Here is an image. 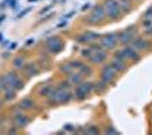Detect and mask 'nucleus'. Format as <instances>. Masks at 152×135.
I'll list each match as a JSON object with an SVG mask.
<instances>
[{"label": "nucleus", "instance_id": "obj_16", "mask_svg": "<svg viewBox=\"0 0 152 135\" xmlns=\"http://www.w3.org/2000/svg\"><path fill=\"white\" fill-rule=\"evenodd\" d=\"M69 81L71 83H78L81 81V76L79 75V73H71Z\"/></svg>", "mask_w": 152, "mask_h": 135}, {"label": "nucleus", "instance_id": "obj_12", "mask_svg": "<svg viewBox=\"0 0 152 135\" xmlns=\"http://www.w3.org/2000/svg\"><path fill=\"white\" fill-rule=\"evenodd\" d=\"M148 42L143 40V39H136L134 42H133V48L135 50H144L148 47Z\"/></svg>", "mask_w": 152, "mask_h": 135}, {"label": "nucleus", "instance_id": "obj_17", "mask_svg": "<svg viewBox=\"0 0 152 135\" xmlns=\"http://www.w3.org/2000/svg\"><path fill=\"white\" fill-rule=\"evenodd\" d=\"M14 97H15V92H14V90H13L12 88H9V90H6L5 99L7 100V101H10V100L14 99Z\"/></svg>", "mask_w": 152, "mask_h": 135}, {"label": "nucleus", "instance_id": "obj_5", "mask_svg": "<svg viewBox=\"0 0 152 135\" xmlns=\"http://www.w3.org/2000/svg\"><path fill=\"white\" fill-rule=\"evenodd\" d=\"M93 88L92 83L90 82H83L76 88L75 95L78 99H84L85 97H87V95H89Z\"/></svg>", "mask_w": 152, "mask_h": 135}, {"label": "nucleus", "instance_id": "obj_28", "mask_svg": "<svg viewBox=\"0 0 152 135\" xmlns=\"http://www.w3.org/2000/svg\"><path fill=\"white\" fill-rule=\"evenodd\" d=\"M0 107H1V102H0Z\"/></svg>", "mask_w": 152, "mask_h": 135}, {"label": "nucleus", "instance_id": "obj_3", "mask_svg": "<svg viewBox=\"0 0 152 135\" xmlns=\"http://www.w3.org/2000/svg\"><path fill=\"white\" fill-rule=\"evenodd\" d=\"M107 13L106 10H104V7L102 5H97L94 8L92 9L91 13L88 15L87 17V22L89 24L95 25V24H99V22H102L104 17H106Z\"/></svg>", "mask_w": 152, "mask_h": 135}, {"label": "nucleus", "instance_id": "obj_7", "mask_svg": "<svg viewBox=\"0 0 152 135\" xmlns=\"http://www.w3.org/2000/svg\"><path fill=\"white\" fill-rule=\"evenodd\" d=\"M47 46H48V49L52 53H58L62 50L63 43L57 37H52V38L47 40Z\"/></svg>", "mask_w": 152, "mask_h": 135}, {"label": "nucleus", "instance_id": "obj_27", "mask_svg": "<svg viewBox=\"0 0 152 135\" xmlns=\"http://www.w3.org/2000/svg\"><path fill=\"white\" fill-rule=\"evenodd\" d=\"M29 1L30 2V1H36V0H29Z\"/></svg>", "mask_w": 152, "mask_h": 135}, {"label": "nucleus", "instance_id": "obj_13", "mask_svg": "<svg viewBox=\"0 0 152 135\" xmlns=\"http://www.w3.org/2000/svg\"><path fill=\"white\" fill-rule=\"evenodd\" d=\"M112 66L114 67V69L117 72L123 71L124 69L126 68V64H125V62H124V60L119 59V58H116V59L114 60L113 63H112Z\"/></svg>", "mask_w": 152, "mask_h": 135}, {"label": "nucleus", "instance_id": "obj_10", "mask_svg": "<svg viewBox=\"0 0 152 135\" xmlns=\"http://www.w3.org/2000/svg\"><path fill=\"white\" fill-rule=\"evenodd\" d=\"M134 34L131 30H126V31L122 32L120 35L118 36V40L121 42L122 44H127L128 42L132 41Z\"/></svg>", "mask_w": 152, "mask_h": 135}, {"label": "nucleus", "instance_id": "obj_20", "mask_svg": "<svg viewBox=\"0 0 152 135\" xmlns=\"http://www.w3.org/2000/svg\"><path fill=\"white\" fill-rule=\"evenodd\" d=\"M144 18H147V19H152V6H150V7H149L144 12Z\"/></svg>", "mask_w": 152, "mask_h": 135}, {"label": "nucleus", "instance_id": "obj_25", "mask_svg": "<svg viewBox=\"0 0 152 135\" xmlns=\"http://www.w3.org/2000/svg\"><path fill=\"white\" fill-rule=\"evenodd\" d=\"M89 7V4H85V6H84V7L82 8V10H84V9H86V8H88Z\"/></svg>", "mask_w": 152, "mask_h": 135}, {"label": "nucleus", "instance_id": "obj_26", "mask_svg": "<svg viewBox=\"0 0 152 135\" xmlns=\"http://www.w3.org/2000/svg\"><path fill=\"white\" fill-rule=\"evenodd\" d=\"M15 47H16V44H12V45H11V49H13Z\"/></svg>", "mask_w": 152, "mask_h": 135}, {"label": "nucleus", "instance_id": "obj_11", "mask_svg": "<svg viewBox=\"0 0 152 135\" xmlns=\"http://www.w3.org/2000/svg\"><path fill=\"white\" fill-rule=\"evenodd\" d=\"M122 54H123L125 59H129V60H135L138 58V54L133 47H127L125 48L123 51H121Z\"/></svg>", "mask_w": 152, "mask_h": 135}, {"label": "nucleus", "instance_id": "obj_2", "mask_svg": "<svg viewBox=\"0 0 152 135\" xmlns=\"http://www.w3.org/2000/svg\"><path fill=\"white\" fill-rule=\"evenodd\" d=\"M72 95L69 92H67L65 88H59V90H53L50 95V100L53 103H67L70 101Z\"/></svg>", "mask_w": 152, "mask_h": 135}, {"label": "nucleus", "instance_id": "obj_19", "mask_svg": "<svg viewBox=\"0 0 152 135\" xmlns=\"http://www.w3.org/2000/svg\"><path fill=\"white\" fill-rule=\"evenodd\" d=\"M52 92H53V90H52V87H44L43 90H41V95H50L51 94H52Z\"/></svg>", "mask_w": 152, "mask_h": 135}, {"label": "nucleus", "instance_id": "obj_6", "mask_svg": "<svg viewBox=\"0 0 152 135\" xmlns=\"http://www.w3.org/2000/svg\"><path fill=\"white\" fill-rule=\"evenodd\" d=\"M118 36L116 34H107L102 37V46L106 49H113L118 43Z\"/></svg>", "mask_w": 152, "mask_h": 135}, {"label": "nucleus", "instance_id": "obj_29", "mask_svg": "<svg viewBox=\"0 0 152 135\" xmlns=\"http://www.w3.org/2000/svg\"><path fill=\"white\" fill-rule=\"evenodd\" d=\"M137 1H139V0H137Z\"/></svg>", "mask_w": 152, "mask_h": 135}, {"label": "nucleus", "instance_id": "obj_23", "mask_svg": "<svg viewBox=\"0 0 152 135\" xmlns=\"http://www.w3.org/2000/svg\"><path fill=\"white\" fill-rule=\"evenodd\" d=\"M87 133L88 134H99V130H97L94 126H91L89 129L87 130Z\"/></svg>", "mask_w": 152, "mask_h": 135}, {"label": "nucleus", "instance_id": "obj_9", "mask_svg": "<svg viewBox=\"0 0 152 135\" xmlns=\"http://www.w3.org/2000/svg\"><path fill=\"white\" fill-rule=\"evenodd\" d=\"M97 38H99V35L97 34L92 32H84L81 36H79L78 41L80 43H90V42L95 41Z\"/></svg>", "mask_w": 152, "mask_h": 135}, {"label": "nucleus", "instance_id": "obj_8", "mask_svg": "<svg viewBox=\"0 0 152 135\" xmlns=\"http://www.w3.org/2000/svg\"><path fill=\"white\" fill-rule=\"evenodd\" d=\"M107 58V54L106 52H104L102 50H97L95 52H93L92 55L89 57V61L91 63L99 64L102 63L104 61H106Z\"/></svg>", "mask_w": 152, "mask_h": 135}, {"label": "nucleus", "instance_id": "obj_22", "mask_svg": "<svg viewBox=\"0 0 152 135\" xmlns=\"http://www.w3.org/2000/svg\"><path fill=\"white\" fill-rule=\"evenodd\" d=\"M13 64H14V66L16 67H20L22 66L23 64V60L22 58H16V59H14V61H13Z\"/></svg>", "mask_w": 152, "mask_h": 135}, {"label": "nucleus", "instance_id": "obj_14", "mask_svg": "<svg viewBox=\"0 0 152 135\" xmlns=\"http://www.w3.org/2000/svg\"><path fill=\"white\" fill-rule=\"evenodd\" d=\"M14 122L18 127H23L27 124V118L23 115H17L14 118Z\"/></svg>", "mask_w": 152, "mask_h": 135}, {"label": "nucleus", "instance_id": "obj_21", "mask_svg": "<svg viewBox=\"0 0 152 135\" xmlns=\"http://www.w3.org/2000/svg\"><path fill=\"white\" fill-rule=\"evenodd\" d=\"M106 133L107 135H116V134H118V131H117L116 129H114V127H109L107 129Z\"/></svg>", "mask_w": 152, "mask_h": 135}, {"label": "nucleus", "instance_id": "obj_1", "mask_svg": "<svg viewBox=\"0 0 152 135\" xmlns=\"http://www.w3.org/2000/svg\"><path fill=\"white\" fill-rule=\"evenodd\" d=\"M104 10H106L107 15L109 18H118L121 13L120 4L117 0H106L104 4Z\"/></svg>", "mask_w": 152, "mask_h": 135}, {"label": "nucleus", "instance_id": "obj_24", "mask_svg": "<svg viewBox=\"0 0 152 135\" xmlns=\"http://www.w3.org/2000/svg\"><path fill=\"white\" fill-rule=\"evenodd\" d=\"M50 8H51V6H49V7H45L44 9H42V10H41V12H40V14H44V13L47 12V11H48Z\"/></svg>", "mask_w": 152, "mask_h": 135}, {"label": "nucleus", "instance_id": "obj_4", "mask_svg": "<svg viewBox=\"0 0 152 135\" xmlns=\"http://www.w3.org/2000/svg\"><path fill=\"white\" fill-rule=\"evenodd\" d=\"M116 74H117V71L114 69V67L112 66V64H109V65H107V66L104 67L102 73H100V78H102V82L109 83L114 79Z\"/></svg>", "mask_w": 152, "mask_h": 135}, {"label": "nucleus", "instance_id": "obj_18", "mask_svg": "<svg viewBox=\"0 0 152 135\" xmlns=\"http://www.w3.org/2000/svg\"><path fill=\"white\" fill-rule=\"evenodd\" d=\"M119 4H120L121 9L123 8L125 11L129 10V2H128V0H121V1L119 2Z\"/></svg>", "mask_w": 152, "mask_h": 135}, {"label": "nucleus", "instance_id": "obj_15", "mask_svg": "<svg viewBox=\"0 0 152 135\" xmlns=\"http://www.w3.org/2000/svg\"><path fill=\"white\" fill-rule=\"evenodd\" d=\"M19 106H20V108H22V109H30L34 106V102H32V100L25 99V100H22V101L20 102Z\"/></svg>", "mask_w": 152, "mask_h": 135}]
</instances>
